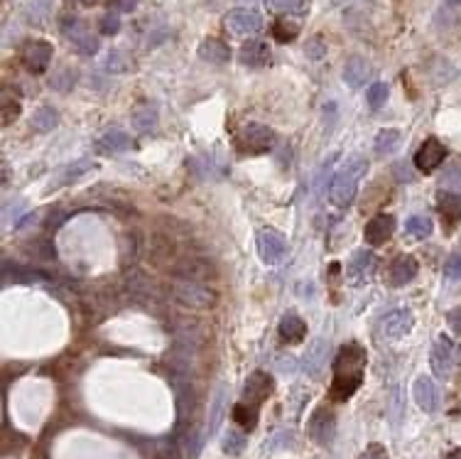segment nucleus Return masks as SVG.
Returning <instances> with one entry per match:
<instances>
[{
	"instance_id": "obj_19",
	"label": "nucleus",
	"mask_w": 461,
	"mask_h": 459,
	"mask_svg": "<svg viewBox=\"0 0 461 459\" xmlns=\"http://www.w3.org/2000/svg\"><path fill=\"white\" fill-rule=\"evenodd\" d=\"M417 270H419V265L412 256H398V258L393 260V265H390V282H393L395 287L408 285L410 280H415Z\"/></svg>"
},
{
	"instance_id": "obj_35",
	"label": "nucleus",
	"mask_w": 461,
	"mask_h": 459,
	"mask_svg": "<svg viewBox=\"0 0 461 459\" xmlns=\"http://www.w3.org/2000/svg\"><path fill=\"white\" fill-rule=\"evenodd\" d=\"M91 168H94V163H91V160H79V163L69 165L67 172H64V177H62V182H74V180L81 177L84 172H89Z\"/></svg>"
},
{
	"instance_id": "obj_41",
	"label": "nucleus",
	"mask_w": 461,
	"mask_h": 459,
	"mask_svg": "<svg viewBox=\"0 0 461 459\" xmlns=\"http://www.w3.org/2000/svg\"><path fill=\"white\" fill-rule=\"evenodd\" d=\"M447 322H449V327H452V329L461 337V307H457V310L449 312V315H447Z\"/></svg>"
},
{
	"instance_id": "obj_38",
	"label": "nucleus",
	"mask_w": 461,
	"mask_h": 459,
	"mask_svg": "<svg viewBox=\"0 0 461 459\" xmlns=\"http://www.w3.org/2000/svg\"><path fill=\"white\" fill-rule=\"evenodd\" d=\"M18 115H20V103L18 101H10L8 96H5L3 99V125H10Z\"/></svg>"
},
{
	"instance_id": "obj_27",
	"label": "nucleus",
	"mask_w": 461,
	"mask_h": 459,
	"mask_svg": "<svg viewBox=\"0 0 461 459\" xmlns=\"http://www.w3.org/2000/svg\"><path fill=\"white\" fill-rule=\"evenodd\" d=\"M226 398H229V396H226V386H219V388H216V396H214V401H211V410H209V425H206L209 435H211V432L219 430L221 417H224Z\"/></svg>"
},
{
	"instance_id": "obj_9",
	"label": "nucleus",
	"mask_w": 461,
	"mask_h": 459,
	"mask_svg": "<svg viewBox=\"0 0 461 459\" xmlns=\"http://www.w3.org/2000/svg\"><path fill=\"white\" fill-rule=\"evenodd\" d=\"M444 158H447V148H444L437 138H429L419 145V150L415 153L412 163L419 172H432V170H437L439 165L444 163Z\"/></svg>"
},
{
	"instance_id": "obj_5",
	"label": "nucleus",
	"mask_w": 461,
	"mask_h": 459,
	"mask_svg": "<svg viewBox=\"0 0 461 459\" xmlns=\"http://www.w3.org/2000/svg\"><path fill=\"white\" fill-rule=\"evenodd\" d=\"M224 25H226L229 32L246 37V34L260 32V30H263V15L258 13V10H251V8L231 10V13H226Z\"/></svg>"
},
{
	"instance_id": "obj_33",
	"label": "nucleus",
	"mask_w": 461,
	"mask_h": 459,
	"mask_svg": "<svg viewBox=\"0 0 461 459\" xmlns=\"http://www.w3.org/2000/svg\"><path fill=\"white\" fill-rule=\"evenodd\" d=\"M388 94H390V89H388V84H383V82H378V84H373L371 89H368V106H371L373 111H378L381 106L388 101Z\"/></svg>"
},
{
	"instance_id": "obj_43",
	"label": "nucleus",
	"mask_w": 461,
	"mask_h": 459,
	"mask_svg": "<svg viewBox=\"0 0 461 459\" xmlns=\"http://www.w3.org/2000/svg\"><path fill=\"white\" fill-rule=\"evenodd\" d=\"M135 3H138V0H113V5L120 13H130V10L135 8Z\"/></svg>"
},
{
	"instance_id": "obj_36",
	"label": "nucleus",
	"mask_w": 461,
	"mask_h": 459,
	"mask_svg": "<svg viewBox=\"0 0 461 459\" xmlns=\"http://www.w3.org/2000/svg\"><path fill=\"white\" fill-rule=\"evenodd\" d=\"M272 37L280 39V42H290V39L297 37V27L287 23H277L275 27H272Z\"/></svg>"
},
{
	"instance_id": "obj_40",
	"label": "nucleus",
	"mask_w": 461,
	"mask_h": 459,
	"mask_svg": "<svg viewBox=\"0 0 461 459\" xmlns=\"http://www.w3.org/2000/svg\"><path fill=\"white\" fill-rule=\"evenodd\" d=\"M361 459H388V452H385L383 445H378V442H376V445H371L366 452H363Z\"/></svg>"
},
{
	"instance_id": "obj_32",
	"label": "nucleus",
	"mask_w": 461,
	"mask_h": 459,
	"mask_svg": "<svg viewBox=\"0 0 461 459\" xmlns=\"http://www.w3.org/2000/svg\"><path fill=\"white\" fill-rule=\"evenodd\" d=\"M221 445H224L226 455H241V452L246 450V437H243V432L231 430L224 435V442H221Z\"/></svg>"
},
{
	"instance_id": "obj_25",
	"label": "nucleus",
	"mask_w": 461,
	"mask_h": 459,
	"mask_svg": "<svg viewBox=\"0 0 461 459\" xmlns=\"http://www.w3.org/2000/svg\"><path fill=\"white\" fill-rule=\"evenodd\" d=\"M400 140H403L400 130L385 128V130H381V133L376 135V140H373V150H376L378 158H388V155H393L395 150L400 148Z\"/></svg>"
},
{
	"instance_id": "obj_22",
	"label": "nucleus",
	"mask_w": 461,
	"mask_h": 459,
	"mask_svg": "<svg viewBox=\"0 0 461 459\" xmlns=\"http://www.w3.org/2000/svg\"><path fill=\"white\" fill-rule=\"evenodd\" d=\"M439 214H442L444 224L449 229L457 226L461 221V194H457V191H444L439 196Z\"/></svg>"
},
{
	"instance_id": "obj_11",
	"label": "nucleus",
	"mask_w": 461,
	"mask_h": 459,
	"mask_svg": "<svg viewBox=\"0 0 461 459\" xmlns=\"http://www.w3.org/2000/svg\"><path fill=\"white\" fill-rule=\"evenodd\" d=\"M272 393V378L265 371H255L248 376L246 388H243V403H251V405L260 408L263 401H267Z\"/></svg>"
},
{
	"instance_id": "obj_26",
	"label": "nucleus",
	"mask_w": 461,
	"mask_h": 459,
	"mask_svg": "<svg viewBox=\"0 0 461 459\" xmlns=\"http://www.w3.org/2000/svg\"><path fill=\"white\" fill-rule=\"evenodd\" d=\"M405 234H408V239H415V241L427 239V236L432 234V219L422 214L410 216V219L405 221Z\"/></svg>"
},
{
	"instance_id": "obj_2",
	"label": "nucleus",
	"mask_w": 461,
	"mask_h": 459,
	"mask_svg": "<svg viewBox=\"0 0 461 459\" xmlns=\"http://www.w3.org/2000/svg\"><path fill=\"white\" fill-rule=\"evenodd\" d=\"M366 168H368L366 158L353 155V158H348L346 163L336 170L331 184H329V199H331V204H336L339 209H346V206L356 199L358 184H361L363 175H366Z\"/></svg>"
},
{
	"instance_id": "obj_18",
	"label": "nucleus",
	"mask_w": 461,
	"mask_h": 459,
	"mask_svg": "<svg viewBox=\"0 0 461 459\" xmlns=\"http://www.w3.org/2000/svg\"><path fill=\"white\" fill-rule=\"evenodd\" d=\"M373 69L371 64L366 62L363 57H351L346 62V67H343V82L348 84L351 89H361L368 84V79H371Z\"/></svg>"
},
{
	"instance_id": "obj_15",
	"label": "nucleus",
	"mask_w": 461,
	"mask_h": 459,
	"mask_svg": "<svg viewBox=\"0 0 461 459\" xmlns=\"http://www.w3.org/2000/svg\"><path fill=\"white\" fill-rule=\"evenodd\" d=\"M412 325H415L412 312L400 307V310H393L388 317H385L381 327H383V334L388 337V339H403L405 334H410Z\"/></svg>"
},
{
	"instance_id": "obj_30",
	"label": "nucleus",
	"mask_w": 461,
	"mask_h": 459,
	"mask_svg": "<svg viewBox=\"0 0 461 459\" xmlns=\"http://www.w3.org/2000/svg\"><path fill=\"white\" fill-rule=\"evenodd\" d=\"M133 125L140 130V133H150V130H155L157 125V111L150 108V106H145V108H138L133 113Z\"/></svg>"
},
{
	"instance_id": "obj_8",
	"label": "nucleus",
	"mask_w": 461,
	"mask_h": 459,
	"mask_svg": "<svg viewBox=\"0 0 461 459\" xmlns=\"http://www.w3.org/2000/svg\"><path fill=\"white\" fill-rule=\"evenodd\" d=\"M52 44L44 42V39H34V42H27L23 49V64L30 69L32 74H42L47 72L49 62H52Z\"/></svg>"
},
{
	"instance_id": "obj_39",
	"label": "nucleus",
	"mask_w": 461,
	"mask_h": 459,
	"mask_svg": "<svg viewBox=\"0 0 461 459\" xmlns=\"http://www.w3.org/2000/svg\"><path fill=\"white\" fill-rule=\"evenodd\" d=\"M444 273H447L449 280H461V253H454L452 258L447 260Z\"/></svg>"
},
{
	"instance_id": "obj_20",
	"label": "nucleus",
	"mask_w": 461,
	"mask_h": 459,
	"mask_svg": "<svg viewBox=\"0 0 461 459\" xmlns=\"http://www.w3.org/2000/svg\"><path fill=\"white\" fill-rule=\"evenodd\" d=\"M199 57L209 64H226L231 59V49L226 47V42L216 37H209L199 44Z\"/></svg>"
},
{
	"instance_id": "obj_28",
	"label": "nucleus",
	"mask_w": 461,
	"mask_h": 459,
	"mask_svg": "<svg viewBox=\"0 0 461 459\" xmlns=\"http://www.w3.org/2000/svg\"><path fill=\"white\" fill-rule=\"evenodd\" d=\"M233 422L241 425L243 430H253L258 422V408L251 405V403H236L233 405Z\"/></svg>"
},
{
	"instance_id": "obj_42",
	"label": "nucleus",
	"mask_w": 461,
	"mask_h": 459,
	"mask_svg": "<svg viewBox=\"0 0 461 459\" xmlns=\"http://www.w3.org/2000/svg\"><path fill=\"white\" fill-rule=\"evenodd\" d=\"M324 54V47H322V39H312V42L307 44V57H312V59H319Z\"/></svg>"
},
{
	"instance_id": "obj_1",
	"label": "nucleus",
	"mask_w": 461,
	"mask_h": 459,
	"mask_svg": "<svg viewBox=\"0 0 461 459\" xmlns=\"http://www.w3.org/2000/svg\"><path fill=\"white\" fill-rule=\"evenodd\" d=\"M363 368H366V349L361 344H356V341L343 344L331 364L334 378L331 391H329L331 401L343 403L358 391V386L363 381Z\"/></svg>"
},
{
	"instance_id": "obj_45",
	"label": "nucleus",
	"mask_w": 461,
	"mask_h": 459,
	"mask_svg": "<svg viewBox=\"0 0 461 459\" xmlns=\"http://www.w3.org/2000/svg\"><path fill=\"white\" fill-rule=\"evenodd\" d=\"M81 3H86V5H91V3H96V0H81Z\"/></svg>"
},
{
	"instance_id": "obj_44",
	"label": "nucleus",
	"mask_w": 461,
	"mask_h": 459,
	"mask_svg": "<svg viewBox=\"0 0 461 459\" xmlns=\"http://www.w3.org/2000/svg\"><path fill=\"white\" fill-rule=\"evenodd\" d=\"M447 5H461V0H444Z\"/></svg>"
},
{
	"instance_id": "obj_14",
	"label": "nucleus",
	"mask_w": 461,
	"mask_h": 459,
	"mask_svg": "<svg viewBox=\"0 0 461 459\" xmlns=\"http://www.w3.org/2000/svg\"><path fill=\"white\" fill-rule=\"evenodd\" d=\"M393 231H395L393 216L378 214V216H373V219L366 224V231H363V236H366V241L371 244V249H381V246H385L390 241Z\"/></svg>"
},
{
	"instance_id": "obj_34",
	"label": "nucleus",
	"mask_w": 461,
	"mask_h": 459,
	"mask_svg": "<svg viewBox=\"0 0 461 459\" xmlns=\"http://www.w3.org/2000/svg\"><path fill=\"white\" fill-rule=\"evenodd\" d=\"M439 184L444 187V189H461V165H449L447 170H444V175L439 177Z\"/></svg>"
},
{
	"instance_id": "obj_31",
	"label": "nucleus",
	"mask_w": 461,
	"mask_h": 459,
	"mask_svg": "<svg viewBox=\"0 0 461 459\" xmlns=\"http://www.w3.org/2000/svg\"><path fill=\"white\" fill-rule=\"evenodd\" d=\"M265 5L275 13H297L302 15L307 10V0H265Z\"/></svg>"
},
{
	"instance_id": "obj_12",
	"label": "nucleus",
	"mask_w": 461,
	"mask_h": 459,
	"mask_svg": "<svg viewBox=\"0 0 461 459\" xmlns=\"http://www.w3.org/2000/svg\"><path fill=\"white\" fill-rule=\"evenodd\" d=\"M177 292V300L187 307H199V310H209L211 305L216 302L214 292H209L206 287L201 285H194V282H179L175 287Z\"/></svg>"
},
{
	"instance_id": "obj_29",
	"label": "nucleus",
	"mask_w": 461,
	"mask_h": 459,
	"mask_svg": "<svg viewBox=\"0 0 461 459\" xmlns=\"http://www.w3.org/2000/svg\"><path fill=\"white\" fill-rule=\"evenodd\" d=\"M57 123H59V113L52 108V106H42L32 118V125L39 130V133H49V130L57 128Z\"/></svg>"
},
{
	"instance_id": "obj_7",
	"label": "nucleus",
	"mask_w": 461,
	"mask_h": 459,
	"mask_svg": "<svg viewBox=\"0 0 461 459\" xmlns=\"http://www.w3.org/2000/svg\"><path fill=\"white\" fill-rule=\"evenodd\" d=\"M309 437L317 445H329L334 440V430H336V417L329 408H317L309 417Z\"/></svg>"
},
{
	"instance_id": "obj_6",
	"label": "nucleus",
	"mask_w": 461,
	"mask_h": 459,
	"mask_svg": "<svg viewBox=\"0 0 461 459\" xmlns=\"http://www.w3.org/2000/svg\"><path fill=\"white\" fill-rule=\"evenodd\" d=\"M429 366H432V373L437 378H449L452 376V368H454V344L447 334L437 337L434 341L432 351H429Z\"/></svg>"
},
{
	"instance_id": "obj_16",
	"label": "nucleus",
	"mask_w": 461,
	"mask_h": 459,
	"mask_svg": "<svg viewBox=\"0 0 461 459\" xmlns=\"http://www.w3.org/2000/svg\"><path fill=\"white\" fill-rule=\"evenodd\" d=\"M327 366H329V346L324 339H317L312 346H309L305 359H302V368H305L307 376L317 378V376H322Z\"/></svg>"
},
{
	"instance_id": "obj_10",
	"label": "nucleus",
	"mask_w": 461,
	"mask_h": 459,
	"mask_svg": "<svg viewBox=\"0 0 461 459\" xmlns=\"http://www.w3.org/2000/svg\"><path fill=\"white\" fill-rule=\"evenodd\" d=\"M412 396H415V403H417L424 413H437L439 405H442V393H439V386L429 376H419L417 381H415Z\"/></svg>"
},
{
	"instance_id": "obj_24",
	"label": "nucleus",
	"mask_w": 461,
	"mask_h": 459,
	"mask_svg": "<svg viewBox=\"0 0 461 459\" xmlns=\"http://www.w3.org/2000/svg\"><path fill=\"white\" fill-rule=\"evenodd\" d=\"M280 337L287 344H300L307 337V325L297 315H285L280 322Z\"/></svg>"
},
{
	"instance_id": "obj_17",
	"label": "nucleus",
	"mask_w": 461,
	"mask_h": 459,
	"mask_svg": "<svg viewBox=\"0 0 461 459\" xmlns=\"http://www.w3.org/2000/svg\"><path fill=\"white\" fill-rule=\"evenodd\" d=\"M241 62L246 64V67H267V64L272 62V52L270 47H267L265 42H260V39H251V42H246L241 47Z\"/></svg>"
},
{
	"instance_id": "obj_3",
	"label": "nucleus",
	"mask_w": 461,
	"mask_h": 459,
	"mask_svg": "<svg viewBox=\"0 0 461 459\" xmlns=\"http://www.w3.org/2000/svg\"><path fill=\"white\" fill-rule=\"evenodd\" d=\"M275 145V133L263 123H248L238 130L236 135V148L241 153H267Z\"/></svg>"
},
{
	"instance_id": "obj_4",
	"label": "nucleus",
	"mask_w": 461,
	"mask_h": 459,
	"mask_svg": "<svg viewBox=\"0 0 461 459\" xmlns=\"http://www.w3.org/2000/svg\"><path fill=\"white\" fill-rule=\"evenodd\" d=\"M255 246H258V256H260V260L265 265H277L287 256V241L272 229L258 231Z\"/></svg>"
},
{
	"instance_id": "obj_13",
	"label": "nucleus",
	"mask_w": 461,
	"mask_h": 459,
	"mask_svg": "<svg viewBox=\"0 0 461 459\" xmlns=\"http://www.w3.org/2000/svg\"><path fill=\"white\" fill-rule=\"evenodd\" d=\"M64 34L77 44V49L81 54H86V57H89V54H96V49H99V39H96L94 34L86 30V25L77 18L64 20Z\"/></svg>"
},
{
	"instance_id": "obj_23",
	"label": "nucleus",
	"mask_w": 461,
	"mask_h": 459,
	"mask_svg": "<svg viewBox=\"0 0 461 459\" xmlns=\"http://www.w3.org/2000/svg\"><path fill=\"white\" fill-rule=\"evenodd\" d=\"M373 270H376V258H373L368 251L353 253L351 263H348V275H351V280H356V282L368 280V277L373 275Z\"/></svg>"
},
{
	"instance_id": "obj_37",
	"label": "nucleus",
	"mask_w": 461,
	"mask_h": 459,
	"mask_svg": "<svg viewBox=\"0 0 461 459\" xmlns=\"http://www.w3.org/2000/svg\"><path fill=\"white\" fill-rule=\"evenodd\" d=\"M99 30L103 34H115L120 30V20H118V15L115 13H106L103 18H101V23H99Z\"/></svg>"
},
{
	"instance_id": "obj_21",
	"label": "nucleus",
	"mask_w": 461,
	"mask_h": 459,
	"mask_svg": "<svg viewBox=\"0 0 461 459\" xmlns=\"http://www.w3.org/2000/svg\"><path fill=\"white\" fill-rule=\"evenodd\" d=\"M130 145H133V140H130L128 133H123V130H108V133L96 143V148L103 155H113V153H125V150H130Z\"/></svg>"
}]
</instances>
